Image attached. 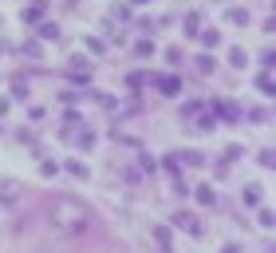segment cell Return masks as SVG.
Returning <instances> with one entry per match:
<instances>
[{"instance_id": "cell-1", "label": "cell", "mask_w": 276, "mask_h": 253, "mask_svg": "<svg viewBox=\"0 0 276 253\" xmlns=\"http://www.w3.org/2000/svg\"><path fill=\"white\" fill-rule=\"evenodd\" d=\"M55 217H59V226H64V230H83V210H79V206L59 202V206H55Z\"/></svg>"}, {"instance_id": "cell-2", "label": "cell", "mask_w": 276, "mask_h": 253, "mask_svg": "<svg viewBox=\"0 0 276 253\" xmlns=\"http://www.w3.org/2000/svg\"><path fill=\"white\" fill-rule=\"evenodd\" d=\"M174 221H178V230H186V234H201V221H197V214H190V210L174 214Z\"/></svg>"}, {"instance_id": "cell-3", "label": "cell", "mask_w": 276, "mask_h": 253, "mask_svg": "<svg viewBox=\"0 0 276 253\" xmlns=\"http://www.w3.org/2000/svg\"><path fill=\"white\" fill-rule=\"evenodd\" d=\"M44 12H48V0H36V4H28V8H24V24H40Z\"/></svg>"}, {"instance_id": "cell-4", "label": "cell", "mask_w": 276, "mask_h": 253, "mask_svg": "<svg viewBox=\"0 0 276 253\" xmlns=\"http://www.w3.org/2000/svg\"><path fill=\"white\" fill-rule=\"evenodd\" d=\"M158 87H162L166 99H174V95L181 91V79H178V75H166V79H158Z\"/></svg>"}, {"instance_id": "cell-5", "label": "cell", "mask_w": 276, "mask_h": 253, "mask_svg": "<svg viewBox=\"0 0 276 253\" xmlns=\"http://www.w3.org/2000/svg\"><path fill=\"white\" fill-rule=\"evenodd\" d=\"M181 24H186V36H190V40H197V36H201V16H197V12H190Z\"/></svg>"}, {"instance_id": "cell-6", "label": "cell", "mask_w": 276, "mask_h": 253, "mask_svg": "<svg viewBox=\"0 0 276 253\" xmlns=\"http://www.w3.org/2000/svg\"><path fill=\"white\" fill-rule=\"evenodd\" d=\"M217 115H221L225 123H233V119H241V107H237V103L229 99V103H217Z\"/></svg>"}, {"instance_id": "cell-7", "label": "cell", "mask_w": 276, "mask_h": 253, "mask_svg": "<svg viewBox=\"0 0 276 253\" xmlns=\"http://www.w3.org/2000/svg\"><path fill=\"white\" fill-rule=\"evenodd\" d=\"M186 166H205V154H197V150H186V154H178Z\"/></svg>"}, {"instance_id": "cell-8", "label": "cell", "mask_w": 276, "mask_h": 253, "mask_svg": "<svg viewBox=\"0 0 276 253\" xmlns=\"http://www.w3.org/2000/svg\"><path fill=\"white\" fill-rule=\"evenodd\" d=\"M194 194H197V202H201V206H213V186H197Z\"/></svg>"}, {"instance_id": "cell-9", "label": "cell", "mask_w": 276, "mask_h": 253, "mask_svg": "<svg viewBox=\"0 0 276 253\" xmlns=\"http://www.w3.org/2000/svg\"><path fill=\"white\" fill-rule=\"evenodd\" d=\"M127 83L138 91V87H146V83H150V75H142V72H130V75H127Z\"/></svg>"}, {"instance_id": "cell-10", "label": "cell", "mask_w": 276, "mask_h": 253, "mask_svg": "<svg viewBox=\"0 0 276 253\" xmlns=\"http://www.w3.org/2000/svg\"><path fill=\"white\" fill-rule=\"evenodd\" d=\"M194 63H197V72H205V75H209L213 68H217V63H213V55H197Z\"/></svg>"}, {"instance_id": "cell-11", "label": "cell", "mask_w": 276, "mask_h": 253, "mask_svg": "<svg viewBox=\"0 0 276 253\" xmlns=\"http://www.w3.org/2000/svg\"><path fill=\"white\" fill-rule=\"evenodd\" d=\"M257 87H260L264 95H272V72H264V75H257Z\"/></svg>"}, {"instance_id": "cell-12", "label": "cell", "mask_w": 276, "mask_h": 253, "mask_svg": "<svg viewBox=\"0 0 276 253\" xmlns=\"http://www.w3.org/2000/svg\"><path fill=\"white\" fill-rule=\"evenodd\" d=\"M257 226H260V230H272V210H260V214H257Z\"/></svg>"}, {"instance_id": "cell-13", "label": "cell", "mask_w": 276, "mask_h": 253, "mask_svg": "<svg viewBox=\"0 0 276 253\" xmlns=\"http://www.w3.org/2000/svg\"><path fill=\"white\" fill-rule=\"evenodd\" d=\"M150 52H154V44H150V40H138V44H134V55H142V59H146Z\"/></svg>"}, {"instance_id": "cell-14", "label": "cell", "mask_w": 276, "mask_h": 253, "mask_svg": "<svg viewBox=\"0 0 276 253\" xmlns=\"http://www.w3.org/2000/svg\"><path fill=\"white\" fill-rule=\"evenodd\" d=\"M244 202L257 206V202H260V186H249V190H244Z\"/></svg>"}, {"instance_id": "cell-15", "label": "cell", "mask_w": 276, "mask_h": 253, "mask_svg": "<svg viewBox=\"0 0 276 253\" xmlns=\"http://www.w3.org/2000/svg\"><path fill=\"white\" fill-rule=\"evenodd\" d=\"M229 20H233V24H249V12H244V8H233Z\"/></svg>"}, {"instance_id": "cell-16", "label": "cell", "mask_w": 276, "mask_h": 253, "mask_svg": "<svg viewBox=\"0 0 276 253\" xmlns=\"http://www.w3.org/2000/svg\"><path fill=\"white\" fill-rule=\"evenodd\" d=\"M229 63H233V68H244V52L233 48V52H229Z\"/></svg>"}, {"instance_id": "cell-17", "label": "cell", "mask_w": 276, "mask_h": 253, "mask_svg": "<svg viewBox=\"0 0 276 253\" xmlns=\"http://www.w3.org/2000/svg\"><path fill=\"white\" fill-rule=\"evenodd\" d=\"M249 119H253V123H268V111H264V107H253Z\"/></svg>"}, {"instance_id": "cell-18", "label": "cell", "mask_w": 276, "mask_h": 253, "mask_svg": "<svg viewBox=\"0 0 276 253\" xmlns=\"http://www.w3.org/2000/svg\"><path fill=\"white\" fill-rule=\"evenodd\" d=\"M64 170H67V174H75V178H83V174H87V166H79V163H64Z\"/></svg>"}, {"instance_id": "cell-19", "label": "cell", "mask_w": 276, "mask_h": 253, "mask_svg": "<svg viewBox=\"0 0 276 253\" xmlns=\"http://www.w3.org/2000/svg\"><path fill=\"white\" fill-rule=\"evenodd\" d=\"M154 237H158V245H166V249H170V230H166V226H158V230H154Z\"/></svg>"}, {"instance_id": "cell-20", "label": "cell", "mask_w": 276, "mask_h": 253, "mask_svg": "<svg viewBox=\"0 0 276 253\" xmlns=\"http://www.w3.org/2000/svg\"><path fill=\"white\" fill-rule=\"evenodd\" d=\"M217 40H221L217 32H205V28H201V44H205V48H213V44H217Z\"/></svg>"}, {"instance_id": "cell-21", "label": "cell", "mask_w": 276, "mask_h": 253, "mask_svg": "<svg viewBox=\"0 0 276 253\" xmlns=\"http://www.w3.org/2000/svg\"><path fill=\"white\" fill-rule=\"evenodd\" d=\"M213 126H217V119H213V115H201V123H197V131H213Z\"/></svg>"}, {"instance_id": "cell-22", "label": "cell", "mask_w": 276, "mask_h": 253, "mask_svg": "<svg viewBox=\"0 0 276 253\" xmlns=\"http://www.w3.org/2000/svg\"><path fill=\"white\" fill-rule=\"evenodd\" d=\"M40 36H44V40H55V36H59V28H55V24H44V28H40Z\"/></svg>"}, {"instance_id": "cell-23", "label": "cell", "mask_w": 276, "mask_h": 253, "mask_svg": "<svg viewBox=\"0 0 276 253\" xmlns=\"http://www.w3.org/2000/svg\"><path fill=\"white\" fill-rule=\"evenodd\" d=\"M162 166H166V174H178V154H166Z\"/></svg>"}, {"instance_id": "cell-24", "label": "cell", "mask_w": 276, "mask_h": 253, "mask_svg": "<svg viewBox=\"0 0 276 253\" xmlns=\"http://www.w3.org/2000/svg\"><path fill=\"white\" fill-rule=\"evenodd\" d=\"M79 146H95V131H83L79 135Z\"/></svg>"}, {"instance_id": "cell-25", "label": "cell", "mask_w": 276, "mask_h": 253, "mask_svg": "<svg viewBox=\"0 0 276 253\" xmlns=\"http://www.w3.org/2000/svg\"><path fill=\"white\" fill-rule=\"evenodd\" d=\"M225 253H241V249H237V245H225Z\"/></svg>"}, {"instance_id": "cell-26", "label": "cell", "mask_w": 276, "mask_h": 253, "mask_svg": "<svg viewBox=\"0 0 276 253\" xmlns=\"http://www.w3.org/2000/svg\"><path fill=\"white\" fill-rule=\"evenodd\" d=\"M130 4H146V0H130Z\"/></svg>"}]
</instances>
